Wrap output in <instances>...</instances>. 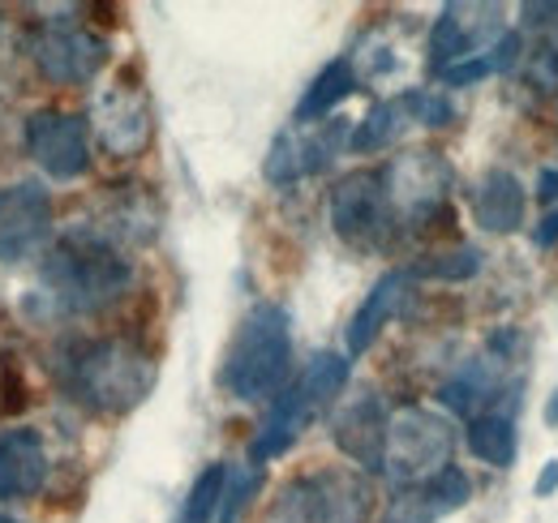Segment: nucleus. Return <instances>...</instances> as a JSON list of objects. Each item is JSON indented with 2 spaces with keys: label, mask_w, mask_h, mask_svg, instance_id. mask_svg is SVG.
I'll return each mask as SVG.
<instances>
[{
  "label": "nucleus",
  "mask_w": 558,
  "mask_h": 523,
  "mask_svg": "<svg viewBox=\"0 0 558 523\" xmlns=\"http://www.w3.org/2000/svg\"><path fill=\"white\" fill-rule=\"evenodd\" d=\"M0 391H4V361H0Z\"/></svg>",
  "instance_id": "nucleus-33"
},
{
  "label": "nucleus",
  "mask_w": 558,
  "mask_h": 523,
  "mask_svg": "<svg viewBox=\"0 0 558 523\" xmlns=\"http://www.w3.org/2000/svg\"><path fill=\"white\" fill-rule=\"evenodd\" d=\"M44 481H48V447L39 429L26 425L0 429V498L26 502L44 489Z\"/></svg>",
  "instance_id": "nucleus-18"
},
{
  "label": "nucleus",
  "mask_w": 558,
  "mask_h": 523,
  "mask_svg": "<svg viewBox=\"0 0 558 523\" xmlns=\"http://www.w3.org/2000/svg\"><path fill=\"white\" fill-rule=\"evenodd\" d=\"M65 387L99 416H125L155 391V356L134 339L73 343L65 356Z\"/></svg>",
  "instance_id": "nucleus-1"
},
{
  "label": "nucleus",
  "mask_w": 558,
  "mask_h": 523,
  "mask_svg": "<svg viewBox=\"0 0 558 523\" xmlns=\"http://www.w3.org/2000/svg\"><path fill=\"white\" fill-rule=\"evenodd\" d=\"M469 498H473V481L460 467H447V472H438V476H429L421 485L396 489L383 523H438L447 515H456Z\"/></svg>",
  "instance_id": "nucleus-17"
},
{
  "label": "nucleus",
  "mask_w": 558,
  "mask_h": 523,
  "mask_svg": "<svg viewBox=\"0 0 558 523\" xmlns=\"http://www.w3.org/2000/svg\"><path fill=\"white\" fill-rule=\"evenodd\" d=\"M546 421H550V425H558V391H555V399H550V412H546Z\"/></svg>",
  "instance_id": "nucleus-32"
},
{
  "label": "nucleus",
  "mask_w": 558,
  "mask_h": 523,
  "mask_svg": "<svg viewBox=\"0 0 558 523\" xmlns=\"http://www.w3.org/2000/svg\"><path fill=\"white\" fill-rule=\"evenodd\" d=\"M288 374H292V318L271 301H258L241 318L223 352L219 387L241 403H263L288 387Z\"/></svg>",
  "instance_id": "nucleus-2"
},
{
  "label": "nucleus",
  "mask_w": 558,
  "mask_h": 523,
  "mask_svg": "<svg viewBox=\"0 0 558 523\" xmlns=\"http://www.w3.org/2000/svg\"><path fill=\"white\" fill-rule=\"evenodd\" d=\"M223 489H228V467H223V463L203 467L198 481L190 485V498H185L177 523H210L215 511H219V502H223Z\"/></svg>",
  "instance_id": "nucleus-24"
},
{
  "label": "nucleus",
  "mask_w": 558,
  "mask_h": 523,
  "mask_svg": "<svg viewBox=\"0 0 558 523\" xmlns=\"http://www.w3.org/2000/svg\"><path fill=\"white\" fill-rule=\"evenodd\" d=\"M537 197L542 202H558V168H542L537 172Z\"/></svg>",
  "instance_id": "nucleus-30"
},
{
  "label": "nucleus",
  "mask_w": 558,
  "mask_h": 523,
  "mask_svg": "<svg viewBox=\"0 0 558 523\" xmlns=\"http://www.w3.org/2000/svg\"><path fill=\"white\" fill-rule=\"evenodd\" d=\"M369 485L356 472H314L296 476L276 494L263 523H365Z\"/></svg>",
  "instance_id": "nucleus-6"
},
{
  "label": "nucleus",
  "mask_w": 558,
  "mask_h": 523,
  "mask_svg": "<svg viewBox=\"0 0 558 523\" xmlns=\"http://www.w3.org/2000/svg\"><path fill=\"white\" fill-rule=\"evenodd\" d=\"M447 121H451V104H447L442 95L404 90V95H391V99L374 104V108L356 121V130L349 133V146L356 155H374V150L391 146L409 125H429V130H438V125H447Z\"/></svg>",
  "instance_id": "nucleus-13"
},
{
  "label": "nucleus",
  "mask_w": 558,
  "mask_h": 523,
  "mask_svg": "<svg viewBox=\"0 0 558 523\" xmlns=\"http://www.w3.org/2000/svg\"><path fill=\"white\" fill-rule=\"evenodd\" d=\"M0 523H17V520H9V515H0Z\"/></svg>",
  "instance_id": "nucleus-34"
},
{
  "label": "nucleus",
  "mask_w": 558,
  "mask_h": 523,
  "mask_svg": "<svg viewBox=\"0 0 558 523\" xmlns=\"http://www.w3.org/2000/svg\"><path fill=\"white\" fill-rule=\"evenodd\" d=\"M356 86H361V82H356V69H352L349 57H340V61L323 65V73L305 86V95H301V104H296L292 121H296V125H323V121H327V117L349 99Z\"/></svg>",
  "instance_id": "nucleus-21"
},
{
  "label": "nucleus",
  "mask_w": 558,
  "mask_h": 523,
  "mask_svg": "<svg viewBox=\"0 0 558 523\" xmlns=\"http://www.w3.org/2000/svg\"><path fill=\"white\" fill-rule=\"evenodd\" d=\"M451 455H456V429L447 416H438L421 403H409L391 416L383 472L396 481V489H409V485H421V481L447 472Z\"/></svg>",
  "instance_id": "nucleus-5"
},
{
  "label": "nucleus",
  "mask_w": 558,
  "mask_h": 523,
  "mask_svg": "<svg viewBox=\"0 0 558 523\" xmlns=\"http://www.w3.org/2000/svg\"><path fill=\"white\" fill-rule=\"evenodd\" d=\"M555 489H558V459H550V463H546V472L537 476V498H550Z\"/></svg>",
  "instance_id": "nucleus-31"
},
{
  "label": "nucleus",
  "mask_w": 558,
  "mask_h": 523,
  "mask_svg": "<svg viewBox=\"0 0 558 523\" xmlns=\"http://www.w3.org/2000/svg\"><path fill=\"white\" fill-rule=\"evenodd\" d=\"M48 296L70 309V314H99L108 305H117L130 283H134V266L130 258L112 245L99 241L95 232H70L39 270Z\"/></svg>",
  "instance_id": "nucleus-3"
},
{
  "label": "nucleus",
  "mask_w": 558,
  "mask_h": 523,
  "mask_svg": "<svg viewBox=\"0 0 558 523\" xmlns=\"http://www.w3.org/2000/svg\"><path fill=\"white\" fill-rule=\"evenodd\" d=\"M533 245H537V250H555L558 245V206L550 215H542V223L533 228Z\"/></svg>",
  "instance_id": "nucleus-28"
},
{
  "label": "nucleus",
  "mask_w": 558,
  "mask_h": 523,
  "mask_svg": "<svg viewBox=\"0 0 558 523\" xmlns=\"http://www.w3.org/2000/svg\"><path fill=\"white\" fill-rule=\"evenodd\" d=\"M413 275H409V266L404 270H387L374 288H369V296L356 305V314H352L349 323V356H361V352H369V343L383 335V327L396 318V314H404V305H409V296H413Z\"/></svg>",
  "instance_id": "nucleus-19"
},
{
  "label": "nucleus",
  "mask_w": 558,
  "mask_h": 523,
  "mask_svg": "<svg viewBox=\"0 0 558 523\" xmlns=\"http://www.w3.org/2000/svg\"><path fill=\"white\" fill-rule=\"evenodd\" d=\"M387 408L378 391H356L349 394L336 416H331V442L344 451V455L365 467V472H383V455H387Z\"/></svg>",
  "instance_id": "nucleus-16"
},
{
  "label": "nucleus",
  "mask_w": 558,
  "mask_h": 523,
  "mask_svg": "<svg viewBox=\"0 0 558 523\" xmlns=\"http://www.w3.org/2000/svg\"><path fill=\"white\" fill-rule=\"evenodd\" d=\"M349 142L344 121H323V125H292L276 137V146L267 150V181L271 185H296L305 177H318L323 168H331V159L340 155V146Z\"/></svg>",
  "instance_id": "nucleus-14"
},
{
  "label": "nucleus",
  "mask_w": 558,
  "mask_h": 523,
  "mask_svg": "<svg viewBox=\"0 0 558 523\" xmlns=\"http://www.w3.org/2000/svg\"><path fill=\"white\" fill-rule=\"evenodd\" d=\"M349 369H352L349 356H340V352H318V356L301 369V378L288 382V387L271 399V412L263 416V425H258V434H254V442H250V463H271V459L283 455V451L305 434V425L340 399V391L349 387Z\"/></svg>",
  "instance_id": "nucleus-4"
},
{
  "label": "nucleus",
  "mask_w": 558,
  "mask_h": 523,
  "mask_svg": "<svg viewBox=\"0 0 558 523\" xmlns=\"http://www.w3.org/2000/svg\"><path fill=\"white\" fill-rule=\"evenodd\" d=\"M451 163L438 150H404L383 168V190L396 228H421L425 219H434L442 210V202L451 194Z\"/></svg>",
  "instance_id": "nucleus-7"
},
{
  "label": "nucleus",
  "mask_w": 558,
  "mask_h": 523,
  "mask_svg": "<svg viewBox=\"0 0 558 523\" xmlns=\"http://www.w3.org/2000/svg\"><path fill=\"white\" fill-rule=\"evenodd\" d=\"M482 270V250L473 245H460V250H447V254H429L409 266L413 279H442V283H464Z\"/></svg>",
  "instance_id": "nucleus-25"
},
{
  "label": "nucleus",
  "mask_w": 558,
  "mask_h": 523,
  "mask_svg": "<svg viewBox=\"0 0 558 523\" xmlns=\"http://www.w3.org/2000/svg\"><path fill=\"white\" fill-rule=\"evenodd\" d=\"M469 206H473V219H477L486 232H515V228L524 223L529 194H524V185L515 181V172L489 168V172H482V177L473 181Z\"/></svg>",
  "instance_id": "nucleus-20"
},
{
  "label": "nucleus",
  "mask_w": 558,
  "mask_h": 523,
  "mask_svg": "<svg viewBox=\"0 0 558 523\" xmlns=\"http://www.w3.org/2000/svg\"><path fill=\"white\" fill-rule=\"evenodd\" d=\"M52 228V194L39 181H13L0 190V262L31 258Z\"/></svg>",
  "instance_id": "nucleus-15"
},
{
  "label": "nucleus",
  "mask_w": 558,
  "mask_h": 523,
  "mask_svg": "<svg viewBox=\"0 0 558 523\" xmlns=\"http://www.w3.org/2000/svg\"><path fill=\"white\" fill-rule=\"evenodd\" d=\"M90 130H95V142L112 159H138L142 150L150 146V137H155L150 99L130 82L108 86L90 108Z\"/></svg>",
  "instance_id": "nucleus-12"
},
{
  "label": "nucleus",
  "mask_w": 558,
  "mask_h": 523,
  "mask_svg": "<svg viewBox=\"0 0 558 523\" xmlns=\"http://www.w3.org/2000/svg\"><path fill=\"white\" fill-rule=\"evenodd\" d=\"M331 228L356 254H374L391 241L396 219H391V206H387L383 172H349L331 190Z\"/></svg>",
  "instance_id": "nucleus-8"
},
{
  "label": "nucleus",
  "mask_w": 558,
  "mask_h": 523,
  "mask_svg": "<svg viewBox=\"0 0 558 523\" xmlns=\"http://www.w3.org/2000/svg\"><path fill=\"white\" fill-rule=\"evenodd\" d=\"M26 57L57 86H82L108 65V39L77 22H44L26 39Z\"/></svg>",
  "instance_id": "nucleus-9"
},
{
  "label": "nucleus",
  "mask_w": 558,
  "mask_h": 523,
  "mask_svg": "<svg viewBox=\"0 0 558 523\" xmlns=\"http://www.w3.org/2000/svg\"><path fill=\"white\" fill-rule=\"evenodd\" d=\"M13 77H17V35H13V26L0 17V90H4Z\"/></svg>",
  "instance_id": "nucleus-27"
},
{
  "label": "nucleus",
  "mask_w": 558,
  "mask_h": 523,
  "mask_svg": "<svg viewBox=\"0 0 558 523\" xmlns=\"http://www.w3.org/2000/svg\"><path fill=\"white\" fill-rule=\"evenodd\" d=\"M438 399L451 408V412H460V416H477V408L482 403H489L494 399V378H489V365L486 361H473L464 374H456L442 391H438Z\"/></svg>",
  "instance_id": "nucleus-23"
},
{
  "label": "nucleus",
  "mask_w": 558,
  "mask_h": 523,
  "mask_svg": "<svg viewBox=\"0 0 558 523\" xmlns=\"http://www.w3.org/2000/svg\"><path fill=\"white\" fill-rule=\"evenodd\" d=\"M254 489H258V472H254V467L228 472V489H223V502H219L223 523H241V511L250 507V494H254Z\"/></svg>",
  "instance_id": "nucleus-26"
},
{
  "label": "nucleus",
  "mask_w": 558,
  "mask_h": 523,
  "mask_svg": "<svg viewBox=\"0 0 558 523\" xmlns=\"http://www.w3.org/2000/svg\"><path fill=\"white\" fill-rule=\"evenodd\" d=\"M9 155H13V117H9V108L0 99V168L9 163Z\"/></svg>",
  "instance_id": "nucleus-29"
},
{
  "label": "nucleus",
  "mask_w": 558,
  "mask_h": 523,
  "mask_svg": "<svg viewBox=\"0 0 558 523\" xmlns=\"http://www.w3.org/2000/svg\"><path fill=\"white\" fill-rule=\"evenodd\" d=\"M498 13H502L498 4H442L438 22L429 31V69L447 73L451 65L494 48L507 35Z\"/></svg>",
  "instance_id": "nucleus-11"
},
{
  "label": "nucleus",
  "mask_w": 558,
  "mask_h": 523,
  "mask_svg": "<svg viewBox=\"0 0 558 523\" xmlns=\"http://www.w3.org/2000/svg\"><path fill=\"white\" fill-rule=\"evenodd\" d=\"M464 442L469 451L489 463V467H511L515 451H520V438H515V421L507 412H477L464 429Z\"/></svg>",
  "instance_id": "nucleus-22"
},
{
  "label": "nucleus",
  "mask_w": 558,
  "mask_h": 523,
  "mask_svg": "<svg viewBox=\"0 0 558 523\" xmlns=\"http://www.w3.org/2000/svg\"><path fill=\"white\" fill-rule=\"evenodd\" d=\"M26 150L52 181H77L90 168V121L82 112L44 108L26 121Z\"/></svg>",
  "instance_id": "nucleus-10"
}]
</instances>
